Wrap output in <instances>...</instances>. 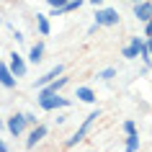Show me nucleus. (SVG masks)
<instances>
[{"label":"nucleus","instance_id":"obj_8","mask_svg":"<svg viewBox=\"0 0 152 152\" xmlns=\"http://www.w3.org/2000/svg\"><path fill=\"white\" fill-rule=\"evenodd\" d=\"M0 85H3V88H16L18 85V77L10 72L8 62H0Z\"/></svg>","mask_w":152,"mask_h":152},{"label":"nucleus","instance_id":"obj_25","mask_svg":"<svg viewBox=\"0 0 152 152\" xmlns=\"http://www.w3.org/2000/svg\"><path fill=\"white\" fill-rule=\"evenodd\" d=\"M0 152H10V150H8V144H5V139H0Z\"/></svg>","mask_w":152,"mask_h":152},{"label":"nucleus","instance_id":"obj_10","mask_svg":"<svg viewBox=\"0 0 152 152\" xmlns=\"http://www.w3.org/2000/svg\"><path fill=\"white\" fill-rule=\"evenodd\" d=\"M83 5H85V0H67L59 10H52L49 16H64V13H72V10H80Z\"/></svg>","mask_w":152,"mask_h":152},{"label":"nucleus","instance_id":"obj_14","mask_svg":"<svg viewBox=\"0 0 152 152\" xmlns=\"http://www.w3.org/2000/svg\"><path fill=\"white\" fill-rule=\"evenodd\" d=\"M124 150H126V152H139V134H137V132L126 134V139H124Z\"/></svg>","mask_w":152,"mask_h":152},{"label":"nucleus","instance_id":"obj_15","mask_svg":"<svg viewBox=\"0 0 152 152\" xmlns=\"http://www.w3.org/2000/svg\"><path fill=\"white\" fill-rule=\"evenodd\" d=\"M67 83H70V77H62V75H59L57 80H52V83H49V85H44V88H47L49 93H59V90H62L64 85H67Z\"/></svg>","mask_w":152,"mask_h":152},{"label":"nucleus","instance_id":"obj_17","mask_svg":"<svg viewBox=\"0 0 152 152\" xmlns=\"http://www.w3.org/2000/svg\"><path fill=\"white\" fill-rule=\"evenodd\" d=\"M113 77H116V67H106L98 72V80H113Z\"/></svg>","mask_w":152,"mask_h":152},{"label":"nucleus","instance_id":"obj_27","mask_svg":"<svg viewBox=\"0 0 152 152\" xmlns=\"http://www.w3.org/2000/svg\"><path fill=\"white\" fill-rule=\"evenodd\" d=\"M0 129H5V121H0Z\"/></svg>","mask_w":152,"mask_h":152},{"label":"nucleus","instance_id":"obj_20","mask_svg":"<svg viewBox=\"0 0 152 152\" xmlns=\"http://www.w3.org/2000/svg\"><path fill=\"white\" fill-rule=\"evenodd\" d=\"M44 3H47V5H49L52 10H59V8L64 5V3H67V0H44Z\"/></svg>","mask_w":152,"mask_h":152},{"label":"nucleus","instance_id":"obj_24","mask_svg":"<svg viewBox=\"0 0 152 152\" xmlns=\"http://www.w3.org/2000/svg\"><path fill=\"white\" fill-rule=\"evenodd\" d=\"M54 121H57V124H64V121H67V116H64V113H57Z\"/></svg>","mask_w":152,"mask_h":152},{"label":"nucleus","instance_id":"obj_21","mask_svg":"<svg viewBox=\"0 0 152 152\" xmlns=\"http://www.w3.org/2000/svg\"><path fill=\"white\" fill-rule=\"evenodd\" d=\"M147 36H152V18L144 23V39H147Z\"/></svg>","mask_w":152,"mask_h":152},{"label":"nucleus","instance_id":"obj_1","mask_svg":"<svg viewBox=\"0 0 152 152\" xmlns=\"http://www.w3.org/2000/svg\"><path fill=\"white\" fill-rule=\"evenodd\" d=\"M36 103H39L41 111H57V108H67L72 101H70V98H64V96H59V93H49L47 88H39Z\"/></svg>","mask_w":152,"mask_h":152},{"label":"nucleus","instance_id":"obj_23","mask_svg":"<svg viewBox=\"0 0 152 152\" xmlns=\"http://www.w3.org/2000/svg\"><path fill=\"white\" fill-rule=\"evenodd\" d=\"M144 47H147V52L152 54V36H147V39H144Z\"/></svg>","mask_w":152,"mask_h":152},{"label":"nucleus","instance_id":"obj_3","mask_svg":"<svg viewBox=\"0 0 152 152\" xmlns=\"http://www.w3.org/2000/svg\"><path fill=\"white\" fill-rule=\"evenodd\" d=\"M93 16H96L93 23H98V26H119L121 23V16L116 8H96Z\"/></svg>","mask_w":152,"mask_h":152},{"label":"nucleus","instance_id":"obj_9","mask_svg":"<svg viewBox=\"0 0 152 152\" xmlns=\"http://www.w3.org/2000/svg\"><path fill=\"white\" fill-rule=\"evenodd\" d=\"M62 72H64V67H62V64H57V67H52V70H49L47 75H41V77H36V83H34V88L39 90V88H44V85H49V83H52V80H57V77H59Z\"/></svg>","mask_w":152,"mask_h":152},{"label":"nucleus","instance_id":"obj_22","mask_svg":"<svg viewBox=\"0 0 152 152\" xmlns=\"http://www.w3.org/2000/svg\"><path fill=\"white\" fill-rule=\"evenodd\" d=\"M13 39H16L18 44H21V41H23V34H21V31H16V28H13Z\"/></svg>","mask_w":152,"mask_h":152},{"label":"nucleus","instance_id":"obj_16","mask_svg":"<svg viewBox=\"0 0 152 152\" xmlns=\"http://www.w3.org/2000/svg\"><path fill=\"white\" fill-rule=\"evenodd\" d=\"M121 57L124 59H137V47L134 44H126V47L121 49Z\"/></svg>","mask_w":152,"mask_h":152},{"label":"nucleus","instance_id":"obj_13","mask_svg":"<svg viewBox=\"0 0 152 152\" xmlns=\"http://www.w3.org/2000/svg\"><path fill=\"white\" fill-rule=\"evenodd\" d=\"M36 28H39L41 36H49L52 34V26H49V18L44 13H36Z\"/></svg>","mask_w":152,"mask_h":152},{"label":"nucleus","instance_id":"obj_6","mask_svg":"<svg viewBox=\"0 0 152 152\" xmlns=\"http://www.w3.org/2000/svg\"><path fill=\"white\" fill-rule=\"evenodd\" d=\"M8 67H10V72H13L16 77H26V72H28V62H26V59L18 54V52H13V54H10Z\"/></svg>","mask_w":152,"mask_h":152},{"label":"nucleus","instance_id":"obj_5","mask_svg":"<svg viewBox=\"0 0 152 152\" xmlns=\"http://www.w3.org/2000/svg\"><path fill=\"white\" fill-rule=\"evenodd\" d=\"M47 134H49V129L44 126V124H36V126H31V132H28V137H26V150H34L36 144H41Z\"/></svg>","mask_w":152,"mask_h":152},{"label":"nucleus","instance_id":"obj_11","mask_svg":"<svg viewBox=\"0 0 152 152\" xmlns=\"http://www.w3.org/2000/svg\"><path fill=\"white\" fill-rule=\"evenodd\" d=\"M75 98L83 101V103H96V93H93V88H88V85H77Z\"/></svg>","mask_w":152,"mask_h":152},{"label":"nucleus","instance_id":"obj_28","mask_svg":"<svg viewBox=\"0 0 152 152\" xmlns=\"http://www.w3.org/2000/svg\"><path fill=\"white\" fill-rule=\"evenodd\" d=\"M132 3H142V0H132Z\"/></svg>","mask_w":152,"mask_h":152},{"label":"nucleus","instance_id":"obj_29","mask_svg":"<svg viewBox=\"0 0 152 152\" xmlns=\"http://www.w3.org/2000/svg\"><path fill=\"white\" fill-rule=\"evenodd\" d=\"M0 23H3V21H0Z\"/></svg>","mask_w":152,"mask_h":152},{"label":"nucleus","instance_id":"obj_26","mask_svg":"<svg viewBox=\"0 0 152 152\" xmlns=\"http://www.w3.org/2000/svg\"><path fill=\"white\" fill-rule=\"evenodd\" d=\"M90 5H96V8H101V3H103V0H88Z\"/></svg>","mask_w":152,"mask_h":152},{"label":"nucleus","instance_id":"obj_2","mask_svg":"<svg viewBox=\"0 0 152 152\" xmlns=\"http://www.w3.org/2000/svg\"><path fill=\"white\" fill-rule=\"evenodd\" d=\"M98 119H101V108H96V111H90L88 116L83 119V124L77 126V132H75V134H72L70 139L64 142V147H67V150H72V147H77V144H80L83 139H85V134L90 132V126H93V124H96Z\"/></svg>","mask_w":152,"mask_h":152},{"label":"nucleus","instance_id":"obj_12","mask_svg":"<svg viewBox=\"0 0 152 152\" xmlns=\"http://www.w3.org/2000/svg\"><path fill=\"white\" fill-rule=\"evenodd\" d=\"M41 59H44V44L36 41V44H31V49H28V62H31V64H39Z\"/></svg>","mask_w":152,"mask_h":152},{"label":"nucleus","instance_id":"obj_19","mask_svg":"<svg viewBox=\"0 0 152 152\" xmlns=\"http://www.w3.org/2000/svg\"><path fill=\"white\" fill-rule=\"evenodd\" d=\"M23 119H26V126H36V124H39L36 113H31V111H23Z\"/></svg>","mask_w":152,"mask_h":152},{"label":"nucleus","instance_id":"obj_4","mask_svg":"<svg viewBox=\"0 0 152 152\" xmlns=\"http://www.w3.org/2000/svg\"><path fill=\"white\" fill-rule=\"evenodd\" d=\"M5 129H8L10 137H21V134H23V129H26L23 113H10L8 119H5Z\"/></svg>","mask_w":152,"mask_h":152},{"label":"nucleus","instance_id":"obj_7","mask_svg":"<svg viewBox=\"0 0 152 152\" xmlns=\"http://www.w3.org/2000/svg\"><path fill=\"white\" fill-rule=\"evenodd\" d=\"M134 18L147 23L152 18V0H142V3H134Z\"/></svg>","mask_w":152,"mask_h":152},{"label":"nucleus","instance_id":"obj_18","mask_svg":"<svg viewBox=\"0 0 152 152\" xmlns=\"http://www.w3.org/2000/svg\"><path fill=\"white\" fill-rule=\"evenodd\" d=\"M121 129H124V134H132V132H137V121L134 119H126L124 124H121Z\"/></svg>","mask_w":152,"mask_h":152}]
</instances>
